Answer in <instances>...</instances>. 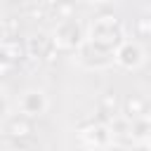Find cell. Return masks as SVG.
<instances>
[{"mask_svg": "<svg viewBox=\"0 0 151 151\" xmlns=\"http://www.w3.org/2000/svg\"><path fill=\"white\" fill-rule=\"evenodd\" d=\"M139 57H142V52H139L137 47H132V45H125V47L118 52V61H120L123 66H137V64H139Z\"/></svg>", "mask_w": 151, "mask_h": 151, "instance_id": "52a82bcc", "label": "cell"}, {"mask_svg": "<svg viewBox=\"0 0 151 151\" xmlns=\"http://www.w3.org/2000/svg\"><path fill=\"white\" fill-rule=\"evenodd\" d=\"M73 2H57L54 7H52V12L57 14V17H61V19H71V14H73Z\"/></svg>", "mask_w": 151, "mask_h": 151, "instance_id": "9c48e42d", "label": "cell"}, {"mask_svg": "<svg viewBox=\"0 0 151 151\" xmlns=\"http://www.w3.org/2000/svg\"><path fill=\"white\" fill-rule=\"evenodd\" d=\"M134 31H137V38H142V40H146V38H149V19H146V17H142V19L137 21V26H134Z\"/></svg>", "mask_w": 151, "mask_h": 151, "instance_id": "8fae6325", "label": "cell"}, {"mask_svg": "<svg viewBox=\"0 0 151 151\" xmlns=\"http://www.w3.org/2000/svg\"><path fill=\"white\" fill-rule=\"evenodd\" d=\"M92 40H94V45L106 47V50H111L120 42V28L113 21V17H101L92 26Z\"/></svg>", "mask_w": 151, "mask_h": 151, "instance_id": "6da1fadb", "label": "cell"}, {"mask_svg": "<svg viewBox=\"0 0 151 151\" xmlns=\"http://www.w3.org/2000/svg\"><path fill=\"white\" fill-rule=\"evenodd\" d=\"M116 109H118V97H116L113 92H106V94L99 97V111H101V113H106V116L113 118Z\"/></svg>", "mask_w": 151, "mask_h": 151, "instance_id": "ba28073f", "label": "cell"}, {"mask_svg": "<svg viewBox=\"0 0 151 151\" xmlns=\"http://www.w3.org/2000/svg\"><path fill=\"white\" fill-rule=\"evenodd\" d=\"M7 132H9V137H12L17 144H24V142L31 139V134H33V123H31V118H26V116H17V118L9 120Z\"/></svg>", "mask_w": 151, "mask_h": 151, "instance_id": "3957f363", "label": "cell"}, {"mask_svg": "<svg viewBox=\"0 0 151 151\" xmlns=\"http://www.w3.org/2000/svg\"><path fill=\"white\" fill-rule=\"evenodd\" d=\"M0 113H5V99L0 97Z\"/></svg>", "mask_w": 151, "mask_h": 151, "instance_id": "7c38bea8", "label": "cell"}, {"mask_svg": "<svg viewBox=\"0 0 151 151\" xmlns=\"http://www.w3.org/2000/svg\"><path fill=\"white\" fill-rule=\"evenodd\" d=\"M57 2H76V0H57Z\"/></svg>", "mask_w": 151, "mask_h": 151, "instance_id": "5bb4252c", "label": "cell"}, {"mask_svg": "<svg viewBox=\"0 0 151 151\" xmlns=\"http://www.w3.org/2000/svg\"><path fill=\"white\" fill-rule=\"evenodd\" d=\"M45 109V99L40 92H26L24 99H21V111L26 116H38L40 111Z\"/></svg>", "mask_w": 151, "mask_h": 151, "instance_id": "5b68a950", "label": "cell"}, {"mask_svg": "<svg viewBox=\"0 0 151 151\" xmlns=\"http://www.w3.org/2000/svg\"><path fill=\"white\" fill-rule=\"evenodd\" d=\"M109 151H123V149H120V146H113V149H109Z\"/></svg>", "mask_w": 151, "mask_h": 151, "instance_id": "4fadbf2b", "label": "cell"}, {"mask_svg": "<svg viewBox=\"0 0 151 151\" xmlns=\"http://www.w3.org/2000/svg\"><path fill=\"white\" fill-rule=\"evenodd\" d=\"M52 50V42H50V38L47 35H35V38H31L28 40V45H26V52H28V57H33V59H45V54Z\"/></svg>", "mask_w": 151, "mask_h": 151, "instance_id": "277c9868", "label": "cell"}, {"mask_svg": "<svg viewBox=\"0 0 151 151\" xmlns=\"http://www.w3.org/2000/svg\"><path fill=\"white\" fill-rule=\"evenodd\" d=\"M125 111H127V116H130V118H139V116H144V113H146V101H144V99H139L137 94H132V97H127V99H125Z\"/></svg>", "mask_w": 151, "mask_h": 151, "instance_id": "8992f818", "label": "cell"}, {"mask_svg": "<svg viewBox=\"0 0 151 151\" xmlns=\"http://www.w3.org/2000/svg\"><path fill=\"white\" fill-rule=\"evenodd\" d=\"M19 28H21L19 19H7V21L2 24V33H5V38H14V35L19 33Z\"/></svg>", "mask_w": 151, "mask_h": 151, "instance_id": "30bf717a", "label": "cell"}, {"mask_svg": "<svg viewBox=\"0 0 151 151\" xmlns=\"http://www.w3.org/2000/svg\"><path fill=\"white\" fill-rule=\"evenodd\" d=\"M57 42L61 47H76L80 42V28L73 19H64L59 24V31H57Z\"/></svg>", "mask_w": 151, "mask_h": 151, "instance_id": "7a4b0ae2", "label": "cell"}]
</instances>
